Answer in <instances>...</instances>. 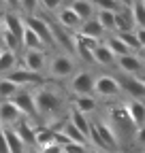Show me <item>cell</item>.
<instances>
[{
	"label": "cell",
	"instance_id": "1",
	"mask_svg": "<svg viewBox=\"0 0 145 153\" xmlns=\"http://www.w3.org/2000/svg\"><path fill=\"white\" fill-rule=\"evenodd\" d=\"M34 100H36V111H39V117H45L49 123L62 119L60 115L66 108V102L62 98V94L58 89H51V87H41L39 91L34 94Z\"/></svg>",
	"mask_w": 145,
	"mask_h": 153
},
{
	"label": "cell",
	"instance_id": "2",
	"mask_svg": "<svg viewBox=\"0 0 145 153\" xmlns=\"http://www.w3.org/2000/svg\"><path fill=\"white\" fill-rule=\"evenodd\" d=\"M107 123L113 128V132H115V136H117L120 143H122V140H135L137 126L132 123L128 111H126V104L115 106V108L109 111V121H107Z\"/></svg>",
	"mask_w": 145,
	"mask_h": 153
},
{
	"label": "cell",
	"instance_id": "3",
	"mask_svg": "<svg viewBox=\"0 0 145 153\" xmlns=\"http://www.w3.org/2000/svg\"><path fill=\"white\" fill-rule=\"evenodd\" d=\"M75 60H72L70 55H66V53H58V55H53L51 60H49V64H47V70H49V74L53 76V79H68V76H72L75 74Z\"/></svg>",
	"mask_w": 145,
	"mask_h": 153
},
{
	"label": "cell",
	"instance_id": "4",
	"mask_svg": "<svg viewBox=\"0 0 145 153\" xmlns=\"http://www.w3.org/2000/svg\"><path fill=\"white\" fill-rule=\"evenodd\" d=\"M24 24H26V28H30L45 43V47H56V38H53L49 22H45V19L39 17V15H28V17H24Z\"/></svg>",
	"mask_w": 145,
	"mask_h": 153
},
{
	"label": "cell",
	"instance_id": "5",
	"mask_svg": "<svg viewBox=\"0 0 145 153\" xmlns=\"http://www.w3.org/2000/svg\"><path fill=\"white\" fill-rule=\"evenodd\" d=\"M94 81L96 76L87 70H79L70 76V83H68V89L75 94V96H92L94 94Z\"/></svg>",
	"mask_w": 145,
	"mask_h": 153
},
{
	"label": "cell",
	"instance_id": "6",
	"mask_svg": "<svg viewBox=\"0 0 145 153\" xmlns=\"http://www.w3.org/2000/svg\"><path fill=\"white\" fill-rule=\"evenodd\" d=\"M94 94L98 98H115L122 94V85L117 81V76L113 74H100L94 81Z\"/></svg>",
	"mask_w": 145,
	"mask_h": 153
},
{
	"label": "cell",
	"instance_id": "7",
	"mask_svg": "<svg viewBox=\"0 0 145 153\" xmlns=\"http://www.w3.org/2000/svg\"><path fill=\"white\" fill-rule=\"evenodd\" d=\"M11 102H13L17 108H19V113L24 115L26 119H39V111H36V100H34V94H32V91L22 89V91L17 94Z\"/></svg>",
	"mask_w": 145,
	"mask_h": 153
},
{
	"label": "cell",
	"instance_id": "8",
	"mask_svg": "<svg viewBox=\"0 0 145 153\" xmlns=\"http://www.w3.org/2000/svg\"><path fill=\"white\" fill-rule=\"evenodd\" d=\"M115 66H117V70H120L122 74H128V76H141V74L145 72L143 60H141V55H137V53L117 57V60H115Z\"/></svg>",
	"mask_w": 145,
	"mask_h": 153
},
{
	"label": "cell",
	"instance_id": "9",
	"mask_svg": "<svg viewBox=\"0 0 145 153\" xmlns=\"http://www.w3.org/2000/svg\"><path fill=\"white\" fill-rule=\"evenodd\" d=\"M4 79H9L11 83L19 85V87H24V85H36V83H43V81H45L43 74L32 72V70H28V68H24V66H17L15 70H11Z\"/></svg>",
	"mask_w": 145,
	"mask_h": 153
},
{
	"label": "cell",
	"instance_id": "10",
	"mask_svg": "<svg viewBox=\"0 0 145 153\" xmlns=\"http://www.w3.org/2000/svg\"><path fill=\"white\" fill-rule=\"evenodd\" d=\"M117 81L122 85V91H126V94L130 96V100H143L145 98V85L141 83L139 76L122 74V76H117Z\"/></svg>",
	"mask_w": 145,
	"mask_h": 153
},
{
	"label": "cell",
	"instance_id": "11",
	"mask_svg": "<svg viewBox=\"0 0 145 153\" xmlns=\"http://www.w3.org/2000/svg\"><path fill=\"white\" fill-rule=\"evenodd\" d=\"M24 115L19 113V108H17L11 100H4L0 102V126L2 128H13L17 121H22Z\"/></svg>",
	"mask_w": 145,
	"mask_h": 153
},
{
	"label": "cell",
	"instance_id": "12",
	"mask_svg": "<svg viewBox=\"0 0 145 153\" xmlns=\"http://www.w3.org/2000/svg\"><path fill=\"white\" fill-rule=\"evenodd\" d=\"M56 24L60 26V28H64L66 32H70V30H79L81 28V19H79V15L72 11L70 7H64V9H60L58 13H56Z\"/></svg>",
	"mask_w": 145,
	"mask_h": 153
},
{
	"label": "cell",
	"instance_id": "13",
	"mask_svg": "<svg viewBox=\"0 0 145 153\" xmlns=\"http://www.w3.org/2000/svg\"><path fill=\"white\" fill-rule=\"evenodd\" d=\"M13 130H15V134L22 138V143L26 145V147H36V128L24 117L22 121H17L15 126H13Z\"/></svg>",
	"mask_w": 145,
	"mask_h": 153
},
{
	"label": "cell",
	"instance_id": "14",
	"mask_svg": "<svg viewBox=\"0 0 145 153\" xmlns=\"http://www.w3.org/2000/svg\"><path fill=\"white\" fill-rule=\"evenodd\" d=\"M2 22H4V30L11 32L13 36H17V38L22 41V38H24V30H26L24 17L17 15V13H13V11H9V13L2 15Z\"/></svg>",
	"mask_w": 145,
	"mask_h": 153
},
{
	"label": "cell",
	"instance_id": "15",
	"mask_svg": "<svg viewBox=\"0 0 145 153\" xmlns=\"http://www.w3.org/2000/svg\"><path fill=\"white\" fill-rule=\"evenodd\" d=\"M137 24H135V17H132V9H126L122 7L115 13V34L120 32H135Z\"/></svg>",
	"mask_w": 145,
	"mask_h": 153
},
{
	"label": "cell",
	"instance_id": "16",
	"mask_svg": "<svg viewBox=\"0 0 145 153\" xmlns=\"http://www.w3.org/2000/svg\"><path fill=\"white\" fill-rule=\"evenodd\" d=\"M45 64H49V62H47V57H45L43 51H26L24 53V64H22L24 68L41 74V70L45 68Z\"/></svg>",
	"mask_w": 145,
	"mask_h": 153
},
{
	"label": "cell",
	"instance_id": "17",
	"mask_svg": "<svg viewBox=\"0 0 145 153\" xmlns=\"http://www.w3.org/2000/svg\"><path fill=\"white\" fill-rule=\"evenodd\" d=\"M126 111H128V115H130L132 123L137 126V130L145 126V102L143 100H128L126 102Z\"/></svg>",
	"mask_w": 145,
	"mask_h": 153
},
{
	"label": "cell",
	"instance_id": "18",
	"mask_svg": "<svg viewBox=\"0 0 145 153\" xmlns=\"http://www.w3.org/2000/svg\"><path fill=\"white\" fill-rule=\"evenodd\" d=\"M68 7L79 15L81 22H87V19H92L96 15V7H94L92 0H72Z\"/></svg>",
	"mask_w": 145,
	"mask_h": 153
},
{
	"label": "cell",
	"instance_id": "19",
	"mask_svg": "<svg viewBox=\"0 0 145 153\" xmlns=\"http://www.w3.org/2000/svg\"><path fill=\"white\" fill-rule=\"evenodd\" d=\"M68 121L75 126L83 136H87V140H90V130H92V121L87 119V115H83V113H79V111H75V108H70L68 111Z\"/></svg>",
	"mask_w": 145,
	"mask_h": 153
},
{
	"label": "cell",
	"instance_id": "20",
	"mask_svg": "<svg viewBox=\"0 0 145 153\" xmlns=\"http://www.w3.org/2000/svg\"><path fill=\"white\" fill-rule=\"evenodd\" d=\"M77 32L83 34V36H90V38H98V41H105V36H107V32L102 30V26L98 24V19H96V17H92V19H87V22H83L81 28H79Z\"/></svg>",
	"mask_w": 145,
	"mask_h": 153
},
{
	"label": "cell",
	"instance_id": "21",
	"mask_svg": "<svg viewBox=\"0 0 145 153\" xmlns=\"http://www.w3.org/2000/svg\"><path fill=\"white\" fill-rule=\"evenodd\" d=\"M2 134H4V143H7L9 153H26L28 151V147L22 143V138L15 134L13 128H2Z\"/></svg>",
	"mask_w": 145,
	"mask_h": 153
},
{
	"label": "cell",
	"instance_id": "22",
	"mask_svg": "<svg viewBox=\"0 0 145 153\" xmlns=\"http://www.w3.org/2000/svg\"><path fill=\"white\" fill-rule=\"evenodd\" d=\"M105 45H107V49L111 51L115 57H124V55H130L132 51L126 47V43L122 41V38L117 36V34H111V36H105V41H102Z\"/></svg>",
	"mask_w": 145,
	"mask_h": 153
},
{
	"label": "cell",
	"instance_id": "23",
	"mask_svg": "<svg viewBox=\"0 0 145 153\" xmlns=\"http://www.w3.org/2000/svg\"><path fill=\"white\" fill-rule=\"evenodd\" d=\"M72 108L83 113V115H90L98 108V100L94 96H75V100H72Z\"/></svg>",
	"mask_w": 145,
	"mask_h": 153
},
{
	"label": "cell",
	"instance_id": "24",
	"mask_svg": "<svg viewBox=\"0 0 145 153\" xmlns=\"http://www.w3.org/2000/svg\"><path fill=\"white\" fill-rule=\"evenodd\" d=\"M22 47H24L26 51H43V49H45V43H43L30 28H26V30H24V38H22Z\"/></svg>",
	"mask_w": 145,
	"mask_h": 153
},
{
	"label": "cell",
	"instance_id": "25",
	"mask_svg": "<svg viewBox=\"0 0 145 153\" xmlns=\"http://www.w3.org/2000/svg\"><path fill=\"white\" fill-rule=\"evenodd\" d=\"M115 60H117V57L107 49L105 43H100V47L94 49V64H100V66H115Z\"/></svg>",
	"mask_w": 145,
	"mask_h": 153
},
{
	"label": "cell",
	"instance_id": "26",
	"mask_svg": "<svg viewBox=\"0 0 145 153\" xmlns=\"http://www.w3.org/2000/svg\"><path fill=\"white\" fill-rule=\"evenodd\" d=\"M62 134H64V136L70 140V143H77V145H90V140H87V136H83V134L75 128V126H72L70 121H66L64 126H62V130H60Z\"/></svg>",
	"mask_w": 145,
	"mask_h": 153
},
{
	"label": "cell",
	"instance_id": "27",
	"mask_svg": "<svg viewBox=\"0 0 145 153\" xmlns=\"http://www.w3.org/2000/svg\"><path fill=\"white\" fill-rule=\"evenodd\" d=\"M22 91V87L19 85H15V83H11L9 79H0V102H4V100H13L17 94Z\"/></svg>",
	"mask_w": 145,
	"mask_h": 153
},
{
	"label": "cell",
	"instance_id": "28",
	"mask_svg": "<svg viewBox=\"0 0 145 153\" xmlns=\"http://www.w3.org/2000/svg\"><path fill=\"white\" fill-rule=\"evenodd\" d=\"M15 68H17V53L4 51L2 57H0V74L7 76V74H9L11 70H15Z\"/></svg>",
	"mask_w": 145,
	"mask_h": 153
},
{
	"label": "cell",
	"instance_id": "29",
	"mask_svg": "<svg viewBox=\"0 0 145 153\" xmlns=\"http://www.w3.org/2000/svg\"><path fill=\"white\" fill-rule=\"evenodd\" d=\"M94 17L98 19V24L102 26L105 32H115V13H111V11H96Z\"/></svg>",
	"mask_w": 145,
	"mask_h": 153
},
{
	"label": "cell",
	"instance_id": "30",
	"mask_svg": "<svg viewBox=\"0 0 145 153\" xmlns=\"http://www.w3.org/2000/svg\"><path fill=\"white\" fill-rule=\"evenodd\" d=\"M0 38H2V49H4V51H13V53H17V51L22 49V41H19L17 36H13L11 32L4 30L2 34H0Z\"/></svg>",
	"mask_w": 145,
	"mask_h": 153
},
{
	"label": "cell",
	"instance_id": "31",
	"mask_svg": "<svg viewBox=\"0 0 145 153\" xmlns=\"http://www.w3.org/2000/svg\"><path fill=\"white\" fill-rule=\"evenodd\" d=\"M132 17H135L137 28H145V2H143V0H135V4H132Z\"/></svg>",
	"mask_w": 145,
	"mask_h": 153
},
{
	"label": "cell",
	"instance_id": "32",
	"mask_svg": "<svg viewBox=\"0 0 145 153\" xmlns=\"http://www.w3.org/2000/svg\"><path fill=\"white\" fill-rule=\"evenodd\" d=\"M120 38H122V41L126 43V47H128L132 53L135 51H141V45H139V38H137V34L135 32H120L117 34Z\"/></svg>",
	"mask_w": 145,
	"mask_h": 153
},
{
	"label": "cell",
	"instance_id": "33",
	"mask_svg": "<svg viewBox=\"0 0 145 153\" xmlns=\"http://www.w3.org/2000/svg\"><path fill=\"white\" fill-rule=\"evenodd\" d=\"M96 11H111V13H117L122 9V4L117 2V0H92Z\"/></svg>",
	"mask_w": 145,
	"mask_h": 153
},
{
	"label": "cell",
	"instance_id": "34",
	"mask_svg": "<svg viewBox=\"0 0 145 153\" xmlns=\"http://www.w3.org/2000/svg\"><path fill=\"white\" fill-rule=\"evenodd\" d=\"M41 7V0H19V9L26 15H36V9Z\"/></svg>",
	"mask_w": 145,
	"mask_h": 153
},
{
	"label": "cell",
	"instance_id": "35",
	"mask_svg": "<svg viewBox=\"0 0 145 153\" xmlns=\"http://www.w3.org/2000/svg\"><path fill=\"white\" fill-rule=\"evenodd\" d=\"M41 7L49 13H58L60 9H64V0H41Z\"/></svg>",
	"mask_w": 145,
	"mask_h": 153
},
{
	"label": "cell",
	"instance_id": "36",
	"mask_svg": "<svg viewBox=\"0 0 145 153\" xmlns=\"http://www.w3.org/2000/svg\"><path fill=\"white\" fill-rule=\"evenodd\" d=\"M62 149H64V153H90V147L87 145H77V143H68Z\"/></svg>",
	"mask_w": 145,
	"mask_h": 153
},
{
	"label": "cell",
	"instance_id": "37",
	"mask_svg": "<svg viewBox=\"0 0 145 153\" xmlns=\"http://www.w3.org/2000/svg\"><path fill=\"white\" fill-rule=\"evenodd\" d=\"M41 153H64V149L60 147V145H56V143H53V145H47V147H43V149H39Z\"/></svg>",
	"mask_w": 145,
	"mask_h": 153
},
{
	"label": "cell",
	"instance_id": "38",
	"mask_svg": "<svg viewBox=\"0 0 145 153\" xmlns=\"http://www.w3.org/2000/svg\"><path fill=\"white\" fill-rule=\"evenodd\" d=\"M135 143L141 145V147H145V126L137 130V134H135Z\"/></svg>",
	"mask_w": 145,
	"mask_h": 153
},
{
	"label": "cell",
	"instance_id": "39",
	"mask_svg": "<svg viewBox=\"0 0 145 153\" xmlns=\"http://www.w3.org/2000/svg\"><path fill=\"white\" fill-rule=\"evenodd\" d=\"M135 34H137V38H139L141 49H145V28H137V30H135Z\"/></svg>",
	"mask_w": 145,
	"mask_h": 153
},
{
	"label": "cell",
	"instance_id": "40",
	"mask_svg": "<svg viewBox=\"0 0 145 153\" xmlns=\"http://www.w3.org/2000/svg\"><path fill=\"white\" fill-rule=\"evenodd\" d=\"M4 4L11 9H19V0H4Z\"/></svg>",
	"mask_w": 145,
	"mask_h": 153
},
{
	"label": "cell",
	"instance_id": "41",
	"mask_svg": "<svg viewBox=\"0 0 145 153\" xmlns=\"http://www.w3.org/2000/svg\"><path fill=\"white\" fill-rule=\"evenodd\" d=\"M117 2H120L122 7H126V9H132V4H135V0H117Z\"/></svg>",
	"mask_w": 145,
	"mask_h": 153
},
{
	"label": "cell",
	"instance_id": "42",
	"mask_svg": "<svg viewBox=\"0 0 145 153\" xmlns=\"http://www.w3.org/2000/svg\"><path fill=\"white\" fill-rule=\"evenodd\" d=\"M4 32V22H2V15H0V34Z\"/></svg>",
	"mask_w": 145,
	"mask_h": 153
},
{
	"label": "cell",
	"instance_id": "43",
	"mask_svg": "<svg viewBox=\"0 0 145 153\" xmlns=\"http://www.w3.org/2000/svg\"><path fill=\"white\" fill-rule=\"evenodd\" d=\"M26 153H41V151H39V149H36V147H30V149H28Z\"/></svg>",
	"mask_w": 145,
	"mask_h": 153
},
{
	"label": "cell",
	"instance_id": "44",
	"mask_svg": "<svg viewBox=\"0 0 145 153\" xmlns=\"http://www.w3.org/2000/svg\"><path fill=\"white\" fill-rule=\"evenodd\" d=\"M141 51H143V53H141V60H143V68H145V49H141ZM143 74H145V72H143Z\"/></svg>",
	"mask_w": 145,
	"mask_h": 153
},
{
	"label": "cell",
	"instance_id": "45",
	"mask_svg": "<svg viewBox=\"0 0 145 153\" xmlns=\"http://www.w3.org/2000/svg\"><path fill=\"white\" fill-rule=\"evenodd\" d=\"M139 79H141V83L145 85V74H141V76H139Z\"/></svg>",
	"mask_w": 145,
	"mask_h": 153
},
{
	"label": "cell",
	"instance_id": "46",
	"mask_svg": "<svg viewBox=\"0 0 145 153\" xmlns=\"http://www.w3.org/2000/svg\"><path fill=\"white\" fill-rule=\"evenodd\" d=\"M7 4H4V0H0V9H4Z\"/></svg>",
	"mask_w": 145,
	"mask_h": 153
},
{
	"label": "cell",
	"instance_id": "47",
	"mask_svg": "<svg viewBox=\"0 0 145 153\" xmlns=\"http://www.w3.org/2000/svg\"><path fill=\"white\" fill-rule=\"evenodd\" d=\"M90 153H102V151H96V149H90Z\"/></svg>",
	"mask_w": 145,
	"mask_h": 153
},
{
	"label": "cell",
	"instance_id": "48",
	"mask_svg": "<svg viewBox=\"0 0 145 153\" xmlns=\"http://www.w3.org/2000/svg\"><path fill=\"white\" fill-rule=\"evenodd\" d=\"M2 53H4V49H2V45H0V57H2Z\"/></svg>",
	"mask_w": 145,
	"mask_h": 153
},
{
	"label": "cell",
	"instance_id": "49",
	"mask_svg": "<svg viewBox=\"0 0 145 153\" xmlns=\"http://www.w3.org/2000/svg\"><path fill=\"white\" fill-rule=\"evenodd\" d=\"M115 153H122V151H115Z\"/></svg>",
	"mask_w": 145,
	"mask_h": 153
},
{
	"label": "cell",
	"instance_id": "50",
	"mask_svg": "<svg viewBox=\"0 0 145 153\" xmlns=\"http://www.w3.org/2000/svg\"><path fill=\"white\" fill-rule=\"evenodd\" d=\"M143 2H145V0H143Z\"/></svg>",
	"mask_w": 145,
	"mask_h": 153
}]
</instances>
